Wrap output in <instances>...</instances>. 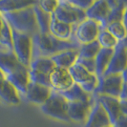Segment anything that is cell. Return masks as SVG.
Masks as SVG:
<instances>
[{
    "instance_id": "cell-37",
    "label": "cell",
    "mask_w": 127,
    "mask_h": 127,
    "mask_svg": "<svg viewBox=\"0 0 127 127\" xmlns=\"http://www.w3.org/2000/svg\"><path fill=\"white\" fill-rule=\"evenodd\" d=\"M123 43H124V46H125V48H126V51H127V37L125 38V40L124 41H122Z\"/></svg>"
},
{
    "instance_id": "cell-32",
    "label": "cell",
    "mask_w": 127,
    "mask_h": 127,
    "mask_svg": "<svg viewBox=\"0 0 127 127\" xmlns=\"http://www.w3.org/2000/svg\"><path fill=\"white\" fill-rule=\"evenodd\" d=\"M120 109L122 116H127V99L120 98Z\"/></svg>"
},
{
    "instance_id": "cell-31",
    "label": "cell",
    "mask_w": 127,
    "mask_h": 127,
    "mask_svg": "<svg viewBox=\"0 0 127 127\" xmlns=\"http://www.w3.org/2000/svg\"><path fill=\"white\" fill-rule=\"evenodd\" d=\"M70 2L73 5H75L76 7L86 12L93 4L94 1H92V0H70Z\"/></svg>"
},
{
    "instance_id": "cell-1",
    "label": "cell",
    "mask_w": 127,
    "mask_h": 127,
    "mask_svg": "<svg viewBox=\"0 0 127 127\" xmlns=\"http://www.w3.org/2000/svg\"><path fill=\"white\" fill-rule=\"evenodd\" d=\"M0 71L19 95H25L30 83L29 69L19 61L13 52L0 51Z\"/></svg>"
},
{
    "instance_id": "cell-2",
    "label": "cell",
    "mask_w": 127,
    "mask_h": 127,
    "mask_svg": "<svg viewBox=\"0 0 127 127\" xmlns=\"http://www.w3.org/2000/svg\"><path fill=\"white\" fill-rule=\"evenodd\" d=\"M32 58L36 57H51L58 53L67 50H78L80 44L76 39L61 40L51 33L37 32L32 36Z\"/></svg>"
},
{
    "instance_id": "cell-25",
    "label": "cell",
    "mask_w": 127,
    "mask_h": 127,
    "mask_svg": "<svg viewBox=\"0 0 127 127\" xmlns=\"http://www.w3.org/2000/svg\"><path fill=\"white\" fill-rule=\"evenodd\" d=\"M33 11H34V14H35V19H36L39 32L40 33H49L53 14L45 13L44 11L38 6L37 2L33 6Z\"/></svg>"
},
{
    "instance_id": "cell-29",
    "label": "cell",
    "mask_w": 127,
    "mask_h": 127,
    "mask_svg": "<svg viewBox=\"0 0 127 127\" xmlns=\"http://www.w3.org/2000/svg\"><path fill=\"white\" fill-rule=\"evenodd\" d=\"M37 4L45 13H49V14H54L58 6V1L57 0H41V1H37Z\"/></svg>"
},
{
    "instance_id": "cell-19",
    "label": "cell",
    "mask_w": 127,
    "mask_h": 127,
    "mask_svg": "<svg viewBox=\"0 0 127 127\" xmlns=\"http://www.w3.org/2000/svg\"><path fill=\"white\" fill-rule=\"evenodd\" d=\"M75 27L76 26H72L62 21H59L54 15H52L49 33L61 40H71L74 39Z\"/></svg>"
},
{
    "instance_id": "cell-26",
    "label": "cell",
    "mask_w": 127,
    "mask_h": 127,
    "mask_svg": "<svg viewBox=\"0 0 127 127\" xmlns=\"http://www.w3.org/2000/svg\"><path fill=\"white\" fill-rule=\"evenodd\" d=\"M101 47L96 40L86 44H81L78 48V57L85 59H95Z\"/></svg>"
},
{
    "instance_id": "cell-35",
    "label": "cell",
    "mask_w": 127,
    "mask_h": 127,
    "mask_svg": "<svg viewBox=\"0 0 127 127\" xmlns=\"http://www.w3.org/2000/svg\"><path fill=\"white\" fill-rule=\"evenodd\" d=\"M122 23L124 24L125 28L127 29V7L125 9V12H124V15H123V19H122Z\"/></svg>"
},
{
    "instance_id": "cell-3",
    "label": "cell",
    "mask_w": 127,
    "mask_h": 127,
    "mask_svg": "<svg viewBox=\"0 0 127 127\" xmlns=\"http://www.w3.org/2000/svg\"><path fill=\"white\" fill-rule=\"evenodd\" d=\"M33 6L28 7L17 12L5 13L3 14V16L5 17L13 30L33 36L34 34L39 32Z\"/></svg>"
},
{
    "instance_id": "cell-5",
    "label": "cell",
    "mask_w": 127,
    "mask_h": 127,
    "mask_svg": "<svg viewBox=\"0 0 127 127\" xmlns=\"http://www.w3.org/2000/svg\"><path fill=\"white\" fill-rule=\"evenodd\" d=\"M67 108H68V101L64 98L63 95L60 93L53 90L49 98L45 101L44 104L40 106L41 111L45 115L64 122L70 121L67 114Z\"/></svg>"
},
{
    "instance_id": "cell-15",
    "label": "cell",
    "mask_w": 127,
    "mask_h": 127,
    "mask_svg": "<svg viewBox=\"0 0 127 127\" xmlns=\"http://www.w3.org/2000/svg\"><path fill=\"white\" fill-rule=\"evenodd\" d=\"M51 93L52 89L50 87L30 81L26 91L25 97L28 101L41 106L49 98Z\"/></svg>"
},
{
    "instance_id": "cell-17",
    "label": "cell",
    "mask_w": 127,
    "mask_h": 127,
    "mask_svg": "<svg viewBox=\"0 0 127 127\" xmlns=\"http://www.w3.org/2000/svg\"><path fill=\"white\" fill-rule=\"evenodd\" d=\"M95 99L98 102L101 107L104 109L107 116L110 119L112 126L117 122L121 117V109H120V98H117L110 95H95Z\"/></svg>"
},
{
    "instance_id": "cell-10",
    "label": "cell",
    "mask_w": 127,
    "mask_h": 127,
    "mask_svg": "<svg viewBox=\"0 0 127 127\" xmlns=\"http://www.w3.org/2000/svg\"><path fill=\"white\" fill-rule=\"evenodd\" d=\"M100 26L94 20L85 19L80 24L75 27L74 38L79 44H86L96 40L98 32L100 31Z\"/></svg>"
},
{
    "instance_id": "cell-7",
    "label": "cell",
    "mask_w": 127,
    "mask_h": 127,
    "mask_svg": "<svg viewBox=\"0 0 127 127\" xmlns=\"http://www.w3.org/2000/svg\"><path fill=\"white\" fill-rule=\"evenodd\" d=\"M53 15L57 20L72 26H77L87 19L86 12L73 5L70 0L58 1V6Z\"/></svg>"
},
{
    "instance_id": "cell-4",
    "label": "cell",
    "mask_w": 127,
    "mask_h": 127,
    "mask_svg": "<svg viewBox=\"0 0 127 127\" xmlns=\"http://www.w3.org/2000/svg\"><path fill=\"white\" fill-rule=\"evenodd\" d=\"M55 68L56 65L51 57H33L28 67L30 81L50 87V76Z\"/></svg>"
},
{
    "instance_id": "cell-11",
    "label": "cell",
    "mask_w": 127,
    "mask_h": 127,
    "mask_svg": "<svg viewBox=\"0 0 127 127\" xmlns=\"http://www.w3.org/2000/svg\"><path fill=\"white\" fill-rule=\"evenodd\" d=\"M127 68V51L123 42H119L114 49V54L110 60L108 68L104 76L108 75H121Z\"/></svg>"
},
{
    "instance_id": "cell-12",
    "label": "cell",
    "mask_w": 127,
    "mask_h": 127,
    "mask_svg": "<svg viewBox=\"0 0 127 127\" xmlns=\"http://www.w3.org/2000/svg\"><path fill=\"white\" fill-rule=\"evenodd\" d=\"M110 13V4L106 0L94 1L89 9L86 11L87 19L94 20L101 28H106V21Z\"/></svg>"
},
{
    "instance_id": "cell-18",
    "label": "cell",
    "mask_w": 127,
    "mask_h": 127,
    "mask_svg": "<svg viewBox=\"0 0 127 127\" xmlns=\"http://www.w3.org/2000/svg\"><path fill=\"white\" fill-rule=\"evenodd\" d=\"M0 99L11 105H17L20 102V95L0 71Z\"/></svg>"
},
{
    "instance_id": "cell-14",
    "label": "cell",
    "mask_w": 127,
    "mask_h": 127,
    "mask_svg": "<svg viewBox=\"0 0 127 127\" xmlns=\"http://www.w3.org/2000/svg\"><path fill=\"white\" fill-rule=\"evenodd\" d=\"M112 126L110 119L107 116L101 105L95 99L92 105L87 121H85L84 127H110Z\"/></svg>"
},
{
    "instance_id": "cell-9",
    "label": "cell",
    "mask_w": 127,
    "mask_h": 127,
    "mask_svg": "<svg viewBox=\"0 0 127 127\" xmlns=\"http://www.w3.org/2000/svg\"><path fill=\"white\" fill-rule=\"evenodd\" d=\"M121 75H108L98 78V84L95 89V95H110L120 98L123 86Z\"/></svg>"
},
{
    "instance_id": "cell-33",
    "label": "cell",
    "mask_w": 127,
    "mask_h": 127,
    "mask_svg": "<svg viewBox=\"0 0 127 127\" xmlns=\"http://www.w3.org/2000/svg\"><path fill=\"white\" fill-rule=\"evenodd\" d=\"M120 98L122 99H127V82L123 83V86H122V91H121V95Z\"/></svg>"
},
{
    "instance_id": "cell-34",
    "label": "cell",
    "mask_w": 127,
    "mask_h": 127,
    "mask_svg": "<svg viewBox=\"0 0 127 127\" xmlns=\"http://www.w3.org/2000/svg\"><path fill=\"white\" fill-rule=\"evenodd\" d=\"M5 23H6V19L3 16L2 13H0V34H1V32H2V30H3V28H4Z\"/></svg>"
},
{
    "instance_id": "cell-22",
    "label": "cell",
    "mask_w": 127,
    "mask_h": 127,
    "mask_svg": "<svg viewBox=\"0 0 127 127\" xmlns=\"http://www.w3.org/2000/svg\"><path fill=\"white\" fill-rule=\"evenodd\" d=\"M114 54V49H103L101 48L99 53L95 58V76L98 78L104 76L108 68L110 60Z\"/></svg>"
},
{
    "instance_id": "cell-21",
    "label": "cell",
    "mask_w": 127,
    "mask_h": 127,
    "mask_svg": "<svg viewBox=\"0 0 127 127\" xmlns=\"http://www.w3.org/2000/svg\"><path fill=\"white\" fill-rule=\"evenodd\" d=\"M60 94L63 95V97L68 102H90L93 100V96L91 94L85 92L79 85L76 83H74L69 89L61 92Z\"/></svg>"
},
{
    "instance_id": "cell-30",
    "label": "cell",
    "mask_w": 127,
    "mask_h": 127,
    "mask_svg": "<svg viewBox=\"0 0 127 127\" xmlns=\"http://www.w3.org/2000/svg\"><path fill=\"white\" fill-rule=\"evenodd\" d=\"M76 63L80 64L87 71H89L91 74L95 75V59H85V58H77Z\"/></svg>"
},
{
    "instance_id": "cell-6",
    "label": "cell",
    "mask_w": 127,
    "mask_h": 127,
    "mask_svg": "<svg viewBox=\"0 0 127 127\" xmlns=\"http://www.w3.org/2000/svg\"><path fill=\"white\" fill-rule=\"evenodd\" d=\"M13 33V52L19 61L29 67L32 59V36L27 33L17 32L12 29Z\"/></svg>"
},
{
    "instance_id": "cell-27",
    "label": "cell",
    "mask_w": 127,
    "mask_h": 127,
    "mask_svg": "<svg viewBox=\"0 0 127 127\" xmlns=\"http://www.w3.org/2000/svg\"><path fill=\"white\" fill-rule=\"evenodd\" d=\"M96 41L103 49H115L119 44V41L106 28H100V31L96 37Z\"/></svg>"
},
{
    "instance_id": "cell-13",
    "label": "cell",
    "mask_w": 127,
    "mask_h": 127,
    "mask_svg": "<svg viewBox=\"0 0 127 127\" xmlns=\"http://www.w3.org/2000/svg\"><path fill=\"white\" fill-rule=\"evenodd\" d=\"M74 84V80L71 76L69 71L56 67L50 76V87L53 91L61 93L69 89Z\"/></svg>"
},
{
    "instance_id": "cell-28",
    "label": "cell",
    "mask_w": 127,
    "mask_h": 127,
    "mask_svg": "<svg viewBox=\"0 0 127 127\" xmlns=\"http://www.w3.org/2000/svg\"><path fill=\"white\" fill-rule=\"evenodd\" d=\"M106 29L113 34V36L119 42L124 41L125 38L127 37V29L125 28L124 24L122 23V21L111 23L106 27Z\"/></svg>"
},
{
    "instance_id": "cell-20",
    "label": "cell",
    "mask_w": 127,
    "mask_h": 127,
    "mask_svg": "<svg viewBox=\"0 0 127 127\" xmlns=\"http://www.w3.org/2000/svg\"><path fill=\"white\" fill-rule=\"evenodd\" d=\"M78 58V50H67L58 53L51 57V59L55 63L56 67L69 70L73 65H75Z\"/></svg>"
},
{
    "instance_id": "cell-16",
    "label": "cell",
    "mask_w": 127,
    "mask_h": 127,
    "mask_svg": "<svg viewBox=\"0 0 127 127\" xmlns=\"http://www.w3.org/2000/svg\"><path fill=\"white\" fill-rule=\"evenodd\" d=\"M93 102H94V97H93V100L90 102H68L67 114L70 121L85 122L88 119Z\"/></svg>"
},
{
    "instance_id": "cell-23",
    "label": "cell",
    "mask_w": 127,
    "mask_h": 127,
    "mask_svg": "<svg viewBox=\"0 0 127 127\" xmlns=\"http://www.w3.org/2000/svg\"><path fill=\"white\" fill-rule=\"evenodd\" d=\"M109 4H110V13L106 21V27L111 23L122 21L124 12L127 7V1L112 0V1H109Z\"/></svg>"
},
{
    "instance_id": "cell-36",
    "label": "cell",
    "mask_w": 127,
    "mask_h": 127,
    "mask_svg": "<svg viewBox=\"0 0 127 127\" xmlns=\"http://www.w3.org/2000/svg\"><path fill=\"white\" fill-rule=\"evenodd\" d=\"M121 76H122L123 82H127V68L124 71H123V72H122V74H121Z\"/></svg>"
},
{
    "instance_id": "cell-38",
    "label": "cell",
    "mask_w": 127,
    "mask_h": 127,
    "mask_svg": "<svg viewBox=\"0 0 127 127\" xmlns=\"http://www.w3.org/2000/svg\"><path fill=\"white\" fill-rule=\"evenodd\" d=\"M110 127H113V126H110Z\"/></svg>"
},
{
    "instance_id": "cell-24",
    "label": "cell",
    "mask_w": 127,
    "mask_h": 127,
    "mask_svg": "<svg viewBox=\"0 0 127 127\" xmlns=\"http://www.w3.org/2000/svg\"><path fill=\"white\" fill-rule=\"evenodd\" d=\"M37 1H28V0H1L0 1V13H13L20 10L32 7L36 4Z\"/></svg>"
},
{
    "instance_id": "cell-8",
    "label": "cell",
    "mask_w": 127,
    "mask_h": 127,
    "mask_svg": "<svg viewBox=\"0 0 127 127\" xmlns=\"http://www.w3.org/2000/svg\"><path fill=\"white\" fill-rule=\"evenodd\" d=\"M74 83L79 85L85 92L94 94L98 84V77L95 74H91L80 64L76 63L69 69Z\"/></svg>"
}]
</instances>
